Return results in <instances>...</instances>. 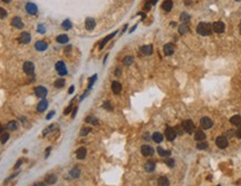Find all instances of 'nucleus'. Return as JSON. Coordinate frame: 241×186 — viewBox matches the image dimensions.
<instances>
[{
	"label": "nucleus",
	"instance_id": "obj_1",
	"mask_svg": "<svg viewBox=\"0 0 241 186\" xmlns=\"http://www.w3.org/2000/svg\"><path fill=\"white\" fill-rule=\"evenodd\" d=\"M197 31L198 34H200L201 36H209L212 32V27L207 22H201V24L198 25Z\"/></svg>",
	"mask_w": 241,
	"mask_h": 186
},
{
	"label": "nucleus",
	"instance_id": "obj_2",
	"mask_svg": "<svg viewBox=\"0 0 241 186\" xmlns=\"http://www.w3.org/2000/svg\"><path fill=\"white\" fill-rule=\"evenodd\" d=\"M216 146L219 147V148H227L229 145V142H228V138L226 136H219L218 138L216 139Z\"/></svg>",
	"mask_w": 241,
	"mask_h": 186
},
{
	"label": "nucleus",
	"instance_id": "obj_3",
	"mask_svg": "<svg viewBox=\"0 0 241 186\" xmlns=\"http://www.w3.org/2000/svg\"><path fill=\"white\" fill-rule=\"evenodd\" d=\"M182 127H183L184 131H185V133H189V134L193 133V130H194V125H193L192 120H190V119L184 120L183 123H182Z\"/></svg>",
	"mask_w": 241,
	"mask_h": 186
},
{
	"label": "nucleus",
	"instance_id": "obj_4",
	"mask_svg": "<svg viewBox=\"0 0 241 186\" xmlns=\"http://www.w3.org/2000/svg\"><path fill=\"white\" fill-rule=\"evenodd\" d=\"M200 124H201V127L203 129H209L213 126V122L209 117H202L200 120Z\"/></svg>",
	"mask_w": 241,
	"mask_h": 186
},
{
	"label": "nucleus",
	"instance_id": "obj_5",
	"mask_svg": "<svg viewBox=\"0 0 241 186\" xmlns=\"http://www.w3.org/2000/svg\"><path fill=\"white\" fill-rule=\"evenodd\" d=\"M141 153H142L143 156L149 157V156H152L153 154H154V149H153L151 146H149V145H143V146L141 147Z\"/></svg>",
	"mask_w": 241,
	"mask_h": 186
},
{
	"label": "nucleus",
	"instance_id": "obj_6",
	"mask_svg": "<svg viewBox=\"0 0 241 186\" xmlns=\"http://www.w3.org/2000/svg\"><path fill=\"white\" fill-rule=\"evenodd\" d=\"M56 70H57V73L60 76H65V75L67 74V69H66V65H65V62H58L57 64H56Z\"/></svg>",
	"mask_w": 241,
	"mask_h": 186
},
{
	"label": "nucleus",
	"instance_id": "obj_7",
	"mask_svg": "<svg viewBox=\"0 0 241 186\" xmlns=\"http://www.w3.org/2000/svg\"><path fill=\"white\" fill-rule=\"evenodd\" d=\"M165 137H166L170 142L174 141L175 137H177V131H175V129H174V128H171V127H167V128L165 129Z\"/></svg>",
	"mask_w": 241,
	"mask_h": 186
},
{
	"label": "nucleus",
	"instance_id": "obj_8",
	"mask_svg": "<svg viewBox=\"0 0 241 186\" xmlns=\"http://www.w3.org/2000/svg\"><path fill=\"white\" fill-rule=\"evenodd\" d=\"M18 40H19L20 43H30V40H32V36H30V34H28V32L24 31V32L20 34Z\"/></svg>",
	"mask_w": 241,
	"mask_h": 186
},
{
	"label": "nucleus",
	"instance_id": "obj_9",
	"mask_svg": "<svg viewBox=\"0 0 241 186\" xmlns=\"http://www.w3.org/2000/svg\"><path fill=\"white\" fill-rule=\"evenodd\" d=\"M24 71L27 75H32L35 71V65L32 62H26L24 64Z\"/></svg>",
	"mask_w": 241,
	"mask_h": 186
},
{
	"label": "nucleus",
	"instance_id": "obj_10",
	"mask_svg": "<svg viewBox=\"0 0 241 186\" xmlns=\"http://www.w3.org/2000/svg\"><path fill=\"white\" fill-rule=\"evenodd\" d=\"M212 31H214L216 34H221L224 31V24L221 21H216L212 25Z\"/></svg>",
	"mask_w": 241,
	"mask_h": 186
},
{
	"label": "nucleus",
	"instance_id": "obj_11",
	"mask_svg": "<svg viewBox=\"0 0 241 186\" xmlns=\"http://www.w3.org/2000/svg\"><path fill=\"white\" fill-rule=\"evenodd\" d=\"M26 11L29 13V15H36L37 11H38V8H37V6H36L35 3L28 2V3L26 5Z\"/></svg>",
	"mask_w": 241,
	"mask_h": 186
},
{
	"label": "nucleus",
	"instance_id": "obj_12",
	"mask_svg": "<svg viewBox=\"0 0 241 186\" xmlns=\"http://www.w3.org/2000/svg\"><path fill=\"white\" fill-rule=\"evenodd\" d=\"M35 94H36V96L39 97V98H45V97H46V95H47V89L43 86L36 87V89H35Z\"/></svg>",
	"mask_w": 241,
	"mask_h": 186
},
{
	"label": "nucleus",
	"instance_id": "obj_13",
	"mask_svg": "<svg viewBox=\"0 0 241 186\" xmlns=\"http://www.w3.org/2000/svg\"><path fill=\"white\" fill-rule=\"evenodd\" d=\"M174 49H175V47H174L173 43H166L164 47H163L164 54L166 55V56H171L172 54L174 52Z\"/></svg>",
	"mask_w": 241,
	"mask_h": 186
},
{
	"label": "nucleus",
	"instance_id": "obj_14",
	"mask_svg": "<svg viewBox=\"0 0 241 186\" xmlns=\"http://www.w3.org/2000/svg\"><path fill=\"white\" fill-rule=\"evenodd\" d=\"M35 48L38 50V51H45V50L48 48V45H47V43L44 41V40H39V41H37V43H35Z\"/></svg>",
	"mask_w": 241,
	"mask_h": 186
},
{
	"label": "nucleus",
	"instance_id": "obj_15",
	"mask_svg": "<svg viewBox=\"0 0 241 186\" xmlns=\"http://www.w3.org/2000/svg\"><path fill=\"white\" fill-rule=\"evenodd\" d=\"M11 25L17 28V29H21L24 27V24H22V20L19 18V17H13V20H11Z\"/></svg>",
	"mask_w": 241,
	"mask_h": 186
},
{
	"label": "nucleus",
	"instance_id": "obj_16",
	"mask_svg": "<svg viewBox=\"0 0 241 186\" xmlns=\"http://www.w3.org/2000/svg\"><path fill=\"white\" fill-rule=\"evenodd\" d=\"M95 26H96V22L93 18L86 19V21H85V27H86L87 30H93V29L95 28Z\"/></svg>",
	"mask_w": 241,
	"mask_h": 186
},
{
	"label": "nucleus",
	"instance_id": "obj_17",
	"mask_svg": "<svg viewBox=\"0 0 241 186\" xmlns=\"http://www.w3.org/2000/svg\"><path fill=\"white\" fill-rule=\"evenodd\" d=\"M162 8L165 11H171V9L173 8V1L172 0H164L162 3Z\"/></svg>",
	"mask_w": 241,
	"mask_h": 186
},
{
	"label": "nucleus",
	"instance_id": "obj_18",
	"mask_svg": "<svg viewBox=\"0 0 241 186\" xmlns=\"http://www.w3.org/2000/svg\"><path fill=\"white\" fill-rule=\"evenodd\" d=\"M141 51H142V54H144L146 56H150V55H152L153 52V47L151 45H146V46H143L141 48Z\"/></svg>",
	"mask_w": 241,
	"mask_h": 186
},
{
	"label": "nucleus",
	"instance_id": "obj_19",
	"mask_svg": "<svg viewBox=\"0 0 241 186\" xmlns=\"http://www.w3.org/2000/svg\"><path fill=\"white\" fill-rule=\"evenodd\" d=\"M112 90L114 94H120L122 92V85L118 81H113L112 83Z\"/></svg>",
	"mask_w": 241,
	"mask_h": 186
},
{
	"label": "nucleus",
	"instance_id": "obj_20",
	"mask_svg": "<svg viewBox=\"0 0 241 186\" xmlns=\"http://www.w3.org/2000/svg\"><path fill=\"white\" fill-rule=\"evenodd\" d=\"M47 107H48V101H47V100H45V99H43L38 104V106H37V112H39V113L44 112V110L47 109Z\"/></svg>",
	"mask_w": 241,
	"mask_h": 186
},
{
	"label": "nucleus",
	"instance_id": "obj_21",
	"mask_svg": "<svg viewBox=\"0 0 241 186\" xmlns=\"http://www.w3.org/2000/svg\"><path fill=\"white\" fill-rule=\"evenodd\" d=\"M230 122H231V124L232 125L240 127L241 126V116H239V115H235V116H232V117L230 118Z\"/></svg>",
	"mask_w": 241,
	"mask_h": 186
},
{
	"label": "nucleus",
	"instance_id": "obj_22",
	"mask_svg": "<svg viewBox=\"0 0 241 186\" xmlns=\"http://www.w3.org/2000/svg\"><path fill=\"white\" fill-rule=\"evenodd\" d=\"M76 156L78 159H84L85 156H86V148H85V147H81V148L77 149Z\"/></svg>",
	"mask_w": 241,
	"mask_h": 186
},
{
	"label": "nucleus",
	"instance_id": "obj_23",
	"mask_svg": "<svg viewBox=\"0 0 241 186\" xmlns=\"http://www.w3.org/2000/svg\"><path fill=\"white\" fill-rule=\"evenodd\" d=\"M115 35H116V31H114V32H113V34H111V35H108L106 38H104V39L102 40L101 45H99V49H103V48H104V46H105V45H106V43L109 41V39H112V38L114 37Z\"/></svg>",
	"mask_w": 241,
	"mask_h": 186
},
{
	"label": "nucleus",
	"instance_id": "obj_24",
	"mask_svg": "<svg viewBox=\"0 0 241 186\" xmlns=\"http://www.w3.org/2000/svg\"><path fill=\"white\" fill-rule=\"evenodd\" d=\"M144 168H145L146 172H153V171L155 169V163L152 161L146 162L145 165H144Z\"/></svg>",
	"mask_w": 241,
	"mask_h": 186
},
{
	"label": "nucleus",
	"instance_id": "obj_25",
	"mask_svg": "<svg viewBox=\"0 0 241 186\" xmlns=\"http://www.w3.org/2000/svg\"><path fill=\"white\" fill-rule=\"evenodd\" d=\"M152 139L155 143H161L163 141V135L161 133H154L152 135Z\"/></svg>",
	"mask_w": 241,
	"mask_h": 186
},
{
	"label": "nucleus",
	"instance_id": "obj_26",
	"mask_svg": "<svg viewBox=\"0 0 241 186\" xmlns=\"http://www.w3.org/2000/svg\"><path fill=\"white\" fill-rule=\"evenodd\" d=\"M195 139H197V142H203L205 139V134L202 130H198L195 133Z\"/></svg>",
	"mask_w": 241,
	"mask_h": 186
},
{
	"label": "nucleus",
	"instance_id": "obj_27",
	"mask_svg": "<svg viewBox=\"0 0 241 186\" xmlns=\"http://www.w3.org/2000/svg\"><path fill=\"white\" fill-rule=\"evenodd\" d=\"M158 185L159 186H169V180H167L166 177H164V176H162V177H160L159 180H158Z\"/></svg>",
	"mask_w": 241,
	"mask_h": 186
},
{
	"label": "nucleus",
	"instance_id": "obj_28",
	"mask_svg": "<svg viewBox=\"0 0 241 186\" xmlns=\"http://www.w3.org/2000/svg\"><path fill=\"white\" fill-rule=\"evenodd\" d=\"M56 40H57L59 43H66L68 41V36H67V35H59V36L56 38Z\"/></svg>",
	"mask_w": 241,
	"mask_h": 186
},
{
	"label": "nucleus",
	"instance_id": "obj_29",
	"mask_svg": "<svg viewBox=\"0 0 241 186\" xmlns=\"http://www.w3.org/2000/svg\"><path fill=\"white\" fill-rule=\"evenodd\" d=\"M158 153L160 154V156H163V157H167V156L171 155V152H170V150H164V149L161 148V147L158 148Z\"/></svg>",
	"mask_w": 241,
	"mask_h": 186
},
{
	"label": "nucleus",
	"instance_id": "obj_30",
	"mask_svg": "<svg viewBox=\"0 0 241 186\" xmlns=\"http://www.w3.org/2000/svg\"><path fill=\"white\" fill-rule=\"evenodd\" d=\"M56 180H57V177L55 175H51V174L46 177V183H49V184H55Z\"/></svg>",
	"mask_w": 241,
	"mask_h": 186
},
{
	"label": "nucleus",
	"instance_id": "obj_31",
	"mask_svg": "<svg viewBox=\"0 0 241 186\" xmlns=\"http://www.w3.org/2000/svg\"><path fill=\"white\" fill-rule=\"evenodd\" d=\"M133 62H134V58L132 56H126L124 59H123V64H124V65H126V66L132 65Z\"/></svg>",
	"mask_w": 241,
	"mask_h": 186
},
{
	"label": "nucleus",
	"instance_id": "obj_32",
	"mask_svg": "<svg viewBox=\"0 0 241 186\" xmlns=\"http://www.w3.org/2000/svg\"><path fill=\"white\" fill-rule=\"evenodd\" d=\"M7 128H8L9 130H16L17 128H18V125H17L16 122L11 120V122H9V123H8V125H7Z\"/></svg>",
	"mask_w": 241,
	"mask_h": 186
},
{
	"label": "nucleus",
	"instance_id": "obj_33",
	"mask_svg": "<svg viewBox=\"0 0 241 186\" xmlns=\"http://www.w3.org/2000/svg\"><path fill=\"white\" fill-rule=\"evenodd\" d=\"M54 85H55L56 88H63V87L65 86V80H64L63 78H59L57 80H55Z\"/></svg>",
	"mask_w": 241,
	"mask_h": 186
},
{
	"label": "nucleus",
	"instance_id": "obj_34",
	"mask_svg": "<svg viewBox=\"0 0 241 186\" xmlns=\"http://www.w3.org/2000/svg\"><path fill=\"white\" fill-rule=\"evenodd\" d=\"M79 173H81V172H79V169H78L77 167L73 168V169L69 172L70 176H71L73 178H76V177H78V176H79Z\"/></svg>",
	"mask_w": 241,
	"mask_h": 186
},
{
	"label": "nucleus",
	"instance_id": "obj_35",
	"mask_svg": "<svg viewBox=\"0 0 241 186\" xmlns=\"http://www.w3.org/2000/svg\"><path fill=\"white\" fill-rule=\"evenodd\" d=\"M8 139H9V134H8V133H2V134L0 135V142L2 144L7 143Z\"/></svg>",
	"mask_w": 241,
	"mask_h": 186
},
{
	"label": "nucleus",
	"instance_id": "obj_36",
	"mask_svg": "<svg viewBox=\"0 0 241 186\" xmlns=\"http://www.w3.org/2000/svg\"><path fill=\"white\" fill-rule=\"evenodd\" d=\"M179 31H180V34L184 35V34H186V32L189 31V27L185 25V24H183V25H181L179 27Z\"/></svg>",
	"mask_w": 241,
	"mask_h": 186
},
{
	"label": "nucleus",
	"instance_id": "obj_37",
	"mask_svg": "<svg viewBox=\"0 0 241 186\" xmlns=\"http://www.w3.org/2000/svg\"><path fill=\"white\" fill-rule=\"evenodd\" d=\"M62 27H63L65 30H69L70 28H71V22H70V20H65L63 24H62Z\"/></svg>",
	"mask_w": 241,
	"mask_h": 186
},
{
	"label": "nucleus",
	"instance_id": "obj_38",
	"mask_svg": "<svg viewBox=\"0 0 241 186\" xmlns=\"http://www.w3.org/2000/svg\"><path fill=\"white\" fill-rule=\"evenodd\" d=\"M208 143H205L204 141L203 142H199V143L197 144V147H198V149H205V148H208Z\"/></svg>",
	"mask_w": 241,
	"mask_h": 186
},
{
	"label": "nucleus",
	"instance_id": "obj_39",
	"mask_svg": "<svg viewBox=\"0 0 241 186\" xmlns=\"http://www.w3.org/2000/svg\"><path fill=\"white\" fill-rule=\"evenodd\" d=\"M189 19H190V16H189V15H188L186 13H183L182 15H181V17H180V20H181L182 22L189 21Z\"/></svg>",
	"mask_w": 241,
	"mask_h": 186
},
{
	"label": "nucleus",
	"instance_id": "obj_40",
	"mask_svg": "<svg viewBox=\"0 0 241 186\" xmlns=\"http://www.w3.org/2000/svg\"><path fill=\"white\" fill-rule=\"evenodd\" d=\"M103 107L105 108V109H107V110H113V106H112V104L109 103V101H105L104 104H103Z\"/></svg>",
	"mask_w": 241,
	"mask_h": 186
},
{
	"label": "nucleus",
	"instance_id": "obj_41",
	"mask_svg": "<svg viewBox=\"0 0 241 186\" xmlns=\"http://www.w3.org/2000/svg\"><path fill=\"white\" fill-rule=\"evenodd\" d=\"M86 122H87V123H92L93 125H97V124H98L97 119H96V118H94V117H87V118H86Z\"/></svg>",
	"mask_w": 241,
	"mask_h": 186
},
{
	"label": "nucleus",
	"instance_id": "obj_42",
	"mask_svg": "<svg viewBox=\"0 0 241 186\" xmlns=\"http://www.w3.org/2000/svg\"><path fill=\"white\" fill-rule=\"evenodd\" d=\"M7 15H8V13H7L6 10H5L4 8H1V7H0V18H1V19L6 18Z\"/></svg>",
	"mask_w": 241,
	"mask_h": 186
},
{
	"label": "nucleus",
	"instance_id": "obj_43",
	"mask_svg": "<svg viewBox=\"0 0 241 186\" xmlns=\"http://www.w3.org/2000/svg\"><path fill=\"white\" fill-rule=\"evenodd\" d=\"M89 131H90V128H88V127H87V128H86V127L83 128V129L81 130V136H86Z\"/></svg>",
	"mask_w": 241,
	"mask_h": 186
},
{
	"label": "nucleus",
	"instance_id": "obj_44",
	"mask_svg": "<svg viewBox=\"0 0 241 186\" xmlns=\"http://www.w3.org/2000/svg\"><path fill=\"white\" fill-rule=\"evenodd\" d=\"M165 164H166L169 167H173V166H174V161L171 159V158H167V159L165 161Z\"/></svg>",
	"mask_w": 241,
	"mask_h": 186
},
{
	"label": "nucleus",
	"instance_id": "obj_45",
	"mask_svg": "<svg viewBox=\"0 0 241 186\" xmlns=\"http://www.w3.org/2000/svg\"><path fill=\"white\" fill-rule=\"evenodd\" d=\"M37 30H38V32H40V34H45V32H46V27L43 25H39Z\"/></svg>",
	"mask_w": 241,
	"mask_h": 186
},
{
	"label": "nucleus",
	"instance_id": "obj_46",
	"mask_svg": "<svg viewBox=\"0 0 241 186\" xmlns=\"http://www.w3.org/2000/svg\"><path fill=\"white\" fill-rule=\"evenodd\" d=\"M96 79H97V76H96V75H94V76H93V77H92V78L89 79V88L93 86V84H94V81H95Z\"/></svg>",
	"mask_w": 241,
	"mask_h": 186
},
{
	"label": "nucleus",
	"instance_id": "obj_47",
	"mask_svg": "<svg viewBox=\"0 0 241 186\" xmlns=\"http://www.w3.org/2000/svg\"><path fill=\"white\" fill-rule=\"evenodd\" d=\"M233 135H235V133L233 131V130H229V131H227V134L224 135V136L227 137V138H229V137L233 136Z\"/></svg>",
	"mask_w": 241,
	"mask_h": 186
},
{
	"label": "nucleus",
	"instance_id": "obj_48",
	"mask_svg": "<svg viewBox=\"0 0 241 186\" xmlns=\"http://www.w3.org/2000/svg\"><path fill=\"white\" fill-rule=\"evenodd\" d=\"M235 136L241 139V126L237 129V131H235Z\"/></svg>",
	"mask_w": 241,
	"mask_h": 186
},
{
	"label": "nucleus",
	"instance_id": "obj_49",
	"mask_svg": "<svg viewBox=\"0 0 241 186\" xmlns=\"http://www.w3.org/2000/svg\"><path fill=\"white\" fill-rule=\"evenodd\" d=\"M151 5H152V3H151L150 1H146V2H145V6H144V8H145V10H150V9H151Z\"/></svg>",
	"mask_w": 241,
	"mask_h": 186
},
{
	"label": "nucleus",
	"instance_id": "obj_50",
	"mask_svg": "<svg viewBox=\"0 0 241 186\" xmlns=\"http://www.w3.org/2000/svg\"><path fill=\"white\" fill-rule=\"evenodd\" d=\"M71 104H70V106L69 107H67V108H66V109H65V115H67V114H69L70 113V110H71Z\"/></svg>",
	"mask_w": 241,
	"mask_h": 186
},
{
	"label": "nucleus",
	"instance_id": "obj_51",
	"mask_svg": "<svg viewBox=\"0 0 241 186\" xmlns=\"http://www.w3.org/2000/svg\"><path fill=\"white\" fill-rule=\"evenodd\" d=\"M22 164V159H19V161L17 162V164L15 165V168H18V167H20V165Z\"/></svg>",
	"mask_w": 241,
	"mask_h": 186
},
{
	"label": "nucleus",
	"instance_id": "obj_52",
	"mask_svg": "<svg viewBox=\"0 0 241 186\" xmlns=\"http://www.w3.org/2000/svg\"><path fill=\"white\" fill-rule=\"evenodd\" d=\"M54 115H55V112H51V113H49V114H48V115H47V119H50L51 117H53V116H54Z\"/></svg>",
	"mask_w": 241,
	"mask_h": 186
},
{
	"label": "nucleus",
	"instance_id": "obj_53",
	"mask_svg": "<svg viewBox=\"0 0 241 186\" xmlns=\"http://www.w3.org/2000/svg\"><path fill=\"white\" fill-rule=\"evenodd\" d=\"M50 149H51V147H48V148H47V150H46V154H45V157H46V158H47V157H48V155H49V152H50Z\"/></svg>",
	"mask_w": 241,
	"mask_h": 186
},
{
	"label": "nucleus",
	"instance_id": "obj_54",
	"mask_svg": "<svg viewBox=\"0 0 241 186\" xmlns=\"http://www.w3.org/2000/svg\"><path fill=\"white\" fill-rule=\"evenodd\" d=\"M34 186H46V184L45 183H36Z\"/></svg>",
	"mask_w": 241,
	"mask_h": 186
},
{
	"label": "nucleus",
	"instance_id": "obj_55",
	"mask_svg": "<svg viewBox=\"0 0 241 186\" xmlns=\"http://www.w3.org/2000/svg\"><path fill=\"white\" fill-rule=\"evenodd\" d=\"M74 89H75V88H74V86H71L69 88V90H68V93L69 94H73V92H74Z\"/></svg>",
	"mask_w": 241,
	"mask_h": 186
},
{
	"label": "nucleus",
	"instance_id": "obj_56",
	"mask_svg": "<svg viewBox=\"0 0 241 186\" xmlns=\"http://www.w3.org/2000/svg\"><path fill=\"white\" fill-rule=\"evenodd\" d=\"M76 112H77V107L75 108V109H74V113H73V118L75 117V115H76Z\"/></svg>",
	"mask_w": 241,
	"mask_h": 186
},
{
	"label": "nucleus",
	"instance_id": "obj_57",
	"mask_svg": "<svg viewBox=\"0 0 241 186\" xmlns=\"http://www.w3.org/2000/svg\"><path fill=\"white\" fill-rule=\"evenodd\" d=\"M156 1H158V0H152V1H151V3H152V5H155V3H156Z\"/></svg>",
	"mask_w": 241,
	"mask_h": 186
},
{
	"label": "nucleus",
	"instance_id": "obj_58",
	"mask_svg": "<svg viewBox=\"0 0 241 186\" xmlns=\"http://www.w3.org/2000/svg\"><path fill=\"white\" fill-rule=\"evenodd\" d=\"M1 134H2V126L0 125V135H1Z\"/></svg>",
	"mask_w": 241,
	"mask_h": 186
},
{
	"label": "nucleus",
	"instance_id": "obj_59",
	"mask_svg": "<svg viewBox=\"0 0 241 186\" xmlns=\"http://www.w3.org/2000/svg\"><path fill=\"white\" fill-rule=\"evenodd\" d=\"M2 1H4V2H10L11 0H2Z\"/></svg>",
	"mask_w": 241,
	"mask_h": 186
},
{
	"label": "nucleus",
	"instance_id": "obj_60",
	"mask_svg": "<svg viewBox=\"0 0 241 186\" xmlns=\"http://www.w3.org/2000/svg\"><path fill=\"white\" fill-rule=\"evenodd\" d=\"M239 30H240V34H241V24H240V26H239Z\"/></svg>",
	"mask_w": 241,
	"mask_h": 186
},
{
	"label": "nucleus",
	"instance_id": "obj_61",
	"mask_svg": "<svg viewBox=\"0 0 241 186\" xmlns=\"http://www.w3.org/2000/svg\"><path fill=\"white\" fill-rule=\"evenodd\" d=\"M237 1H240V0H237Z\"/></svg>",
	"mask_w": 241,
	"mask_h": 186
}]
</instances>
